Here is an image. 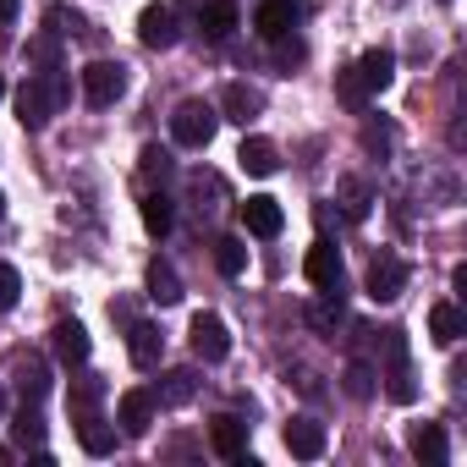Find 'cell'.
<instances>
[{"mask_svg": "<svg viewBox=\"0 0 467 467\" xmlns=\"http://www.w3.org/2000/svg\"><path fill=\"white\" fill-rule=\"evenodd\" d=\"M56 34H88V23L78 17V12H67V6H50V17H45Z\"/></svg>", "mask_w": 467, "mask_h": 467, "instance_id": "cell-34", "label": "cell"}, {"mask_svg": "<svg viewBox=\"0 0 467 467\" xmlns=\"http://www.w3.org/2000/svg\"><path fill=\"white\" fill-rule=\"evenodd\" d=\"M237 165H243L248 176H275V171H281V149H275L270 138H243Z\"/></svg>", "mask_w": 467, "mask_h": 467, "instance_id": "cell-13", "label": "cell"}, {"mask_svg": "<svg viewBox=\"0 0 467 467\" xmlns=\"http://www.w3.org/2000/svg\"><path fill=\"white\" fill-rule=\"evenodd\" d=\"M12 379L23 385V396H28V401H39V396L50 390V368H45L39 358H17V363H12Z\"/></svg>", "mask_w": 467, "mask_h": 467, "instance_id": "cell-24", "label": "cell"}, {"mask_svg": "<svg viewBox=\"0 0 467 467\" xmlns=\"http://www.w3.org/2000/svg\"><path fill=\"white\" fill-rule=\"evenodd\" d=\"M127 352H132V363H138V368H160V358H165V336H160L154 325H132Z\"/></svg>", "mask_w": 467, "mask_h": 467, "instance_id": "cell-18", "label": "cell"}, {"mask_svg": "<svg viewBox=\"0 0 467 467\" xmlns=\"http://www.w3.org/2000/svg\"><path fill=\"white\" fill-rule=\"evenodd\" d=\"M243 225L254 231V237H281L286 214H281V203H275V198H265V192H259V198H248V203H243Z\"/></svg>", "mask_w": 467, "mask_h": 467, "instance_id": "cell-11", "label": "cell"}, {"mask_svg": "<svg viewBox=\"0 0 467 467\" xmlns=\"http://www.w3.org/2000/svg\"><path fill=\"white\" fill-rule=\"evenodd\" d=\"M385 390H390V401H401V407H407V401L418 396V385H412V368H407V358H401V363H390V385H385Z\"/></svg>", "mask_w": 467, "mask_h": 467, "instance_id": "cell-28", "label": "cell"}, {"mask_svg": "<svg viewBox=\"0 0 467 467\" xmlns=\"http://www.w3.org/2000/svg\"><path fill=\"white\" fill-rule=\"evenodd\" d=\"M429 336H434L440 347H456V341L467 336V319H462V308H456V303H434V308H429Z\"/></svg>", "mask_w": 467, "mask_h": 467, "instance_id": "cell-17", "label": "cell"}, {"mask_svg": "<svg viewBox=\"0 0 467 467\" xmlns=\"http://www.w3.org/2000/svg\"><path fill=\"white\" fill-rule=\"evenodd\" d=\"M198 28H203V39H231V28H237V6H231V0H214V6L198 12Z\"/></svg>", "mask_w": 467, "mask_h": 467, "instance_id": "cell-23", "label": "cell"}, {"mask_svg": "<svg viewBox=\"0 0 467 467\" xmlns=\"http://www.w3.org/2000/svg\"><path fill=\"white\" fill-rule=\"evenodd\" d=\"M209 445H214L225 462H237V456L248 451V423H243V418H214V423H209Z\"/></svg>", "mask_w": 467, "mask_h": 467, "instance_id": "cell-15", "label": "cell"}, {"mask_svg": "<svg viewBox=\"0 0 467 467\" xmlns=\"http://www.w3.org/2000/svg\"><path fill=\"white\" fill-rule=\"evenodd\" d=\"M303 275H308L314 292H341V254H336L330 243H314V248L303 254Z\"/></svg>", "mask_w": 467, "mask_h": 467, "instance_id": "cell-5", "label": "cell"}, {"mask_svg": "<svg viewBox=\"0 0 467 467\" xmlns=\"http://www.w3.org/2000/svg\"><path fill=\"white\" fill-rule=\"evenodd\" d=\"M78 83H83V99H88L94 110H105V105H116V99L127 94V67H121V61H88V67L78 72Z\"/></svg>", "mask_w": 467, "mask_h": 467, "instance_id": "cell-3", "label": "cell"}, {"mask_svg": "<svg viewBox=\"0 0 467 467\" xmlns=\"http://www.w3.org/2000/svg\"><path fill=\"white\" fill-rule=\"evenodd\" d=\"M0 214H6V192H0Z\"/></svg>", "mask_w": 467, "mask_h": 467, "instance_id": "cell-40", "label": "cell"}, {"mask_svg": "<svg viewBox=\"0 0 467 467\" xmlns=\"http://www.w3.org/2000/svg\"><path fill=\"white\" fill-rule=\"evenodd\" d=\"M336 94H341V105H347V110H363V105H368V83L358 78V67L336 72Z\"/></svg>", "mask_w": 467, "mask_h": 467, "instance_id": "cell-27", "label": "cell"}, {"mask_svg": "<svg viewBox=\"0 0 467 467\" xmlns=\"http://www.w3.org/2000/svg\"><path fill=\"white\" fill-rule=\"evenodd\" d=\"M220 110H225L220 121H243V127H248V121L265 110V94H259V88H248V83H231V88L220 94Z\"/></svg>", "mask_w": 467, "mask_h": 467, "instance_id": "cell-12", "label": "cell"}, {"mask_svg": "<svg viewBox=\"0 0 467 467\" xmlns=\"http://www.w3.org/2000/svg\"><path fill=\"white\" fill-rule=\"evenodd\" d=\"M50 347H56V358L72 368V363H88V352H94V341H88V330L78 325V319H61L56 330H50Z\"/></svg>", "mask_w": 467, "mask_h": 467, "instance_id": "cell-9", "label": "cell"}, {"mask_svg": "<svg viewBox=\"0 0 467 467\" xmlns=\"http://www.w3.org/2000/svg\"><path fill=\"white\" fill-rule=\"evenodd\" d=\"M192 396H198V374L192 368H171L160 379V390H154V407H187Z\"/></svg>", "mask_w": 467, "mask_h": 467, "instance_id": "cell-19", "label": "cell"}, {"mask_svg": "<svg viewBox=\"0 0 467 467\" xmlns=\"http://www.w3.org/2000/svg\"><path fill=\"white\" fill-rule=\"evenodd\" d=\"M6 462H12V445H0V467H6Z\"/></svg>", "mask_w": 467, "mask_h": 467, "instance_id": "cell-38", "label": "cell"}, {"mask_svg": "<svg viewBox=\"0 0 467 467\" xmlns=\"http://www.w3.org/2000/svg\"><path fill=\"white\" fill-rule=\"evenodd\" d=\"M99 396H105V385H99V379H78V390H72V412H78V418H88Z\"/></svg>", "mask_w": 467, "mask_h": 467, "instance_id": "cell-29", "label": "cell"}, {"mask_svg": "<svg viewBox=\"0 0 467 467\" xmlns=\"http://www.w3.org/2000/svg\"><path fill=\"white\" fill-rule=\"evenodd\" d=\"M0 99H6V72H0Z\"/></svg>", "mask_w": 467, "mask_h": 467, "instance_id": "cell-39", "label": "cell"}, {"mask_svg": "<svg viewBox=\"0 0 467 467\" xmlns=\"http://www.w3.org/2000/svg\"><path fill=\"white\" fill-rule=\"evenodd\" d=\"M143 286H149V297H154L160 308L182 303V281H176V270H171L165 259H149V270H143Z\"/></svg>", "mask_w": 467, "mask_h": 467, "instance_id": "cell-16", "label": "cell"}, {"mask_svg": "<svg viewBox=\"0 0 467 467\" xmlns=\"http://www.w3.org/2000/svg\"><path fill=\"white\" fill-rule=\"evenodd\" d=\"M286 451L303 456V462L325 456V423H314V418H292V423H286Z\"/></svg>", "mask_w": 467, "mask_h": 467, "instance_id": "cell-14", "label": "cell"}, {"mask_svg": "<svg viewBox=\"0 0 467 467\" xmlns=\"http://www.w3.org/2000/svg\"><path fill=\"white\" fill-rule=\"evenodd\" d=\"M192 352H198L203 363H220V358L231 352V330H225V319L198 314V319H192Z\"/></svg>", "mask_w": 467, "mask_h": 467, "instance_id": "cell-8", "label": "cell"}, {"mask_svg": "<svg viewBox=\"0 0 467 467\" xmlns=\"http://www.w3.org/2000/svg\"><path fill=\"white\" fill-rule=\"evenodd\" d=\"M363 149H390V132L368 121V127H363Z\"/></svg>", "mask_w": 467, "mask_h": 467, "instance_id": "cell-36", "label": "cell"}, {"mask_svg": "<svg viewBox=\"0 0 467 467\" xmlns=\"http://www.w3.org/2000/svg\"><path fill=\"white\" fill-rule=\"evenodd\" d=\"M347 390H352L358 401H368V396H374V368H368V363H352V368H347Z\"/></svg>", "mask_w": 467, "mask_h": 467, "instance_id": "cell-31", "label": "cell"}, {"mask_svg": "<svg viewBox=\"0 0 467 467\" xmlns=\"http://www.w3.org/2000/svg\"><path fill=\"white\" fill-rule=\"evenodd\" d=\"M214 265H220V275H243V270H248L243 237H220V243H214Z\"/></svg>", "mask_w": 467, "mask_h": 467, "instance_id": "cell-26", "label": "cell"}, {"mask_svg": "<svg viewBox=\"0 0 467 467\" xmlns=\"http://www.w3.org/2000/svg\"><path fill=\"white\" fill-rule=\"evenodd\" d=\"M6 23H17V0H0V28Z\"/></svg>", "mask_w": 467, "mask_h": 467, "instance_id": "cell-37", "label": "cell"}, {"mask_svg": "<svg viewBox=\"0 0 467 467\" xmlns=\"http://www.w3.org/2000/svg\"><path fill=\"white\" fill-rule=\"evenodd\" d=\"M297 12H303V0H259V12H254V28H259V39H286L292 28H297Z\"/></svg>", "mask_w": 467, "mask_h": 467, "instance_id": "cell-4", "label": "cell"}, {"mask_svg": "<svg viewBox=\"0 0 467 467\" xmlns=\"http://www.w3.org/2000/svg\"><path fill=\"white\" fill-rule=\"evenodd\" d=\"M12 434H17V440H45V418H39V412H34L28 401H23V412H17V423H12Z\"/></svg>", "mask_w": 467, "mask_h": 467, "instance_id": "cell-32", "label": "cell"}, {"mask_svg": "<svg viewBox=\"0 0 467 467\" xmlns=\"http://www.w3.org/2000/svg\"><path fill=\"white\" fill-rule=\"evenodd\" d=\"M138 39H143L149 50H171V45H176V12L160 6V0H154V6H143V12H138Z\"/></svg>", "mask_w": 467, "mask_h": 467, "instance_id": "cell-7", "label": "cell"}, {"mask_svg": "<svg viewBox=\"0 0 467 467\" xmlns=\"http://www.w3.org/2000/svg\"><path fill=\"white\" fill-rule=\"evenodd\" d=\"M17 297H23V275L12 265H0V308H17Z\"/></svg>", "mask_w": 467, "mask_h": 467, "instance_id": "cell-33", "label": "cell"}, {"mask_svg": "<svg viewBox=\"0 0 467 467\" xmlns=\"http://www.w3.org/2000/svg\"><path fill=\"white\" fill-rule=\"evenodd\" d=\"M171 198L165 192H143V225H149V237H165V231H171Z\"/></svg>", "mask_w": 467, "mask_h": 467, "instance_id": "cell-25", "label": "cell"}, {"mask_svg": "<svg viewBox=\"0 0 467 467\" xmlns=\"http://www.w3.org/2000/svg\"><path fill=\"white\" fill-rule=\"evenodd\" d=\"M401 286H407V265H401L396 254H379V259L368 265V297H374V303H396Z\"/></svg>", "mask_w": 467, "mask_h": 467, "instance_id": "cell-6", "label": "cell"}, {"mask_svg": "<svg viewBox=\"0 0 467 467\" xmlns=\"http://www.w3.org/2000/svg\"><path fill=\"white\" fill-rule=\"evenodd\" d=\"M138 160H143V176H149V182H154V176H171V154H165V149H154V143H149Z\"/></svg>", "mask_w": 467, "mask_h": 467, "instance_id": "cell-35", "label": "cell"}, {"mask_svg": "<svg viewBox=\"0 0 467 467\" xmlns=\"http://www.w3.org/2000/svg\"><path fill=\"white\" fill-rule=\"evenodd\" d=\"M61 105H67V78H61L56 67H45V72H34V78L23 83V94H17V121H23V127H45Z\"/></svg>", "mask_w": 467, "mask_h": 467, "instance_id": "cell-1", "label": "cell"}, {"mask_svg": "<svg viewBox=\"0 0 467 467\" xmlns=\"http://www.w3.org/2000/svg\"><path fill=\"white\" fill-rule=\"evenodd\" d=\"M78 445H83L88 456H110V451H116V423H105L99 412L78 418Z\"/></svg>", "mask_w": 467, "mask_h": 467, "instance_id": "cell-20", "label": "cell"}, {"mask_svg": "<svg viewBox=\"0 0 467 467\" xmlns=\"http://www.w3.org/2000/svg\"><path fill=\"white\" fill-rule=\"evenodd\" d=\"M407 445H412V456H418L423 467H440V462L451 456V445H445V429H440V423H418Z\"/></svg>", "mask_w": 467, "mask_h": 467, "instance_id": "cell-21", "label": "cell"}, {"mask_svg": "<svg viewBox=\"0 0 467 467\" xmlns=\"http://www.w3.org/2000/svg\"><path fill=\"white\" fill-rule=\"evenodd\" d=\"M116 423L127 434H149V423H154V390H127L116 401Z\"/></svg>", "mask_w": 467, "mask_h": 467, "instance_id": "cell-10", "label": "cell"}, {"mask_svg": "<svg viewBox=\"0 0 467 467\" xmlns=\"http://www.w3.org/2000/svg\"><path fill=\"white\" fill-rule=\"evenodd\" d=\"M358 78L368 83V94L390 88V78H396V56H390V50H363V61H358Z\"/></svg>", "mask_w": 467, "mask_h": 467, "instance_id": "cell-22", "label": "cell"}, {"mask_svg": "<svg viewBox=\"0 0 467 467\" xmlns=\"http://www.w3.org/2000/svg\"><path fill=\"white\" fill-rule=\"evenodd\" d=\"M341 203H347L352 220H363V214H368V187H363V182H341Z\"/></svg>", "mask_w": 467, "mask_h": 467, "instance_id": "cell-30", "label": "cell"}, {"mask_svg": "<svg viewBox=\"0 0 467 467\" xmlns=\"http://www.w3.org/2000/svg\"><path fill=\"white\" fill-rule=\"evenodd\" d=\"M214 127H220V110L209 99H182L176 116H171V138L182 149H209L214 143Z\"/></svg>", "mask_w": 467, "mask_h": 467, "instance_id": "cell-2", "label": "cell"}, {"mask_svg": "<svg viewBox=\"0 0 467 467\" xmlns=\"http://www.w3.org/2000/svg\"><path fill=\"white\" fill-rule=\"evenodd\" d=\"M0 412H6V396H0Z\"/></svg>", "mask_w": 467, "mask_h": 467, "instance_id": "cell-41", "label": "cell"}]
</instances>
